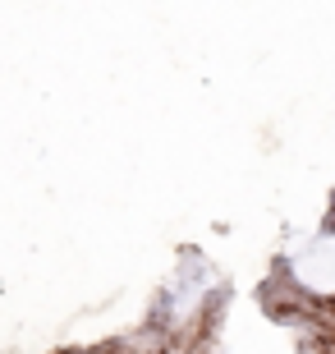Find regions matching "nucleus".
<instances>
[{
  "label": "nucleus",
  "mask_w": 335,
  "mask_h": 354,
  "mask_svg": "<svg viewBox=\"0 0 335 354\" xmlns=\"http://www.w3.org/2000/svg\"><path fill=\"white\" fill-rule=\"evenodd\" d=\"M326 230H335V203H331V216H326Z\"/></svg>",
  "instance_id": "f257e3e1"
}]
</instances>
